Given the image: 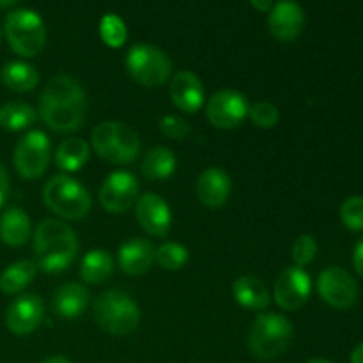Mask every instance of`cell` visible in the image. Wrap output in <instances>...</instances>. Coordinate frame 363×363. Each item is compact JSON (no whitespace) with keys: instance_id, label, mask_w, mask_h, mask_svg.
<instances>
[{"instance_id":"6da1fadb","label":"cell","mask_w":363,"mask_h":363,"mask_svg":"<svg viewBox=\"0 0 363 363\" xmlns=\"http://www.w3.org/2000/svg\"><path fill=\"white\" fill-rule=\"evenodd\" d=\"M87 116V94L80 82L67 74H57L39 96V117L55 133L80 130Z\"/></svg>"},{"instance_id":"7a4b0ae2","label":"cell","mask_w":363,"mask_h":363,"mask_svg":"<svg viewBox=\"0 0 363 363\" xmlns=\"http://www.w3.org/2000/svg\"><path fill=\"white\" fill-rule=\"evenodd\" d=\"M35 264L45 273L55 275L73 264L78 252V240L74 230L62 220H43L34 230Z\"/></svg>"},{"instance_id":"3957f363","label":"cell","mask_w":363,"mask_h":363,"mask_svg":"<svg viewBox=\"0 0 363 363\" xmlns=\"http://www.w3.org/2000/svg\"><path fill=\"white\" fill-rule=\"evenodd\" d=\"M294 328L291 321L275 312H264L255 318L248 332V350L259 360H275L291 346Z\"/></svg>"},{"instance_id":"277c9868","label":"cell","mask_w":363,"mask_h":363,"mask_svg":"<svg viewBox=\"0 0 363 363\" xmlns=\"http://www.w3.org/2000/svg\"><path fill=\"white\" fill-rule=\"evenodd\" d=\"M91 142L99 158L113 165H128L140 152V140L133 128L119 121H105L91 133Z\"/></svg>"},{"instance_id":"5b68a950","label":"cell","mask_w":363,"mask_h":363,"mask_svg":"<svg viewBox=\"0 0 363 363\" xmlns=\"http://www.w3.org/2000/svg\"><path fill=\"white\" fill-rule=\"evenodd\" d=\"M43 201L50 211L64 220H80L91 211V195L84 184L66 174L53 176L43 188Z\"/></svg>"},{"instance_id":"8992f818","label":"cell","mask_w":363,"mask_h":363,"mask_svg":"<svg viewBox=\"0 0 363 363\" xmlns=\"http://www.w3.org/2000/svg\"><path fill=\"white\" fill-rule=\"evenodd\" d=\"M140 308L123 291H106L96 300L94 319L110 335H128L140 325Z\"/></svg>"},{"instance_id":"52a82bcc","label":"cell","mask_w":363,"mask_h":363,"mask_svg":"<svg viewBox=\"0 0 363 363\" xmlns=\"http://www.w3.org/2000/svg\"><path fill=\"white\" fill-rule=\"evenodd\" d=\"M4 32L13 52L21 57H38L45 48L46 28L43 18L35 11H11L4 23Z\"/></svg>"},{"instance_id":"ba28073f","label":"cell","mask_w":363,"mask_h":363,"mask_svg":"<svg viewBox=\"0 0 363 363\" xmlns=\"http://www.w3.org/2000/svg\"><path fill=\"white\" fill-rule=\"evenodd\" d=\"M126 67L135 82L144 87H162L172 74V62L158 46L138 43L126 53Z\"/></svg>"},{"instance_id":"9c48e42d","label":"cell","mask_w":363,"mask_h":363,"mask_svg":"<svg viewBox=\"0 0 363 363\" xmlns=\"http://www.w3.org/2000/svg\"><path fill=\"white\" fill-rule=\"evenodd\" d=\"M50 160H52L50 138L39 130L25 133L14 149V169L23 179L41 177L48 169Z\"/></svg>"},{"instance_id":"30bf717a","label":"cell","mask_w":363,"mask_h":363,"mask_svg":"<svg viewBox=\"0 0 363 363\" xmlns=\"http://www.w3.org/2000/svg\"><path fill=\"white\" fill-rule=\"evenodd\" d=\"M247 98L233 89H223L215 92L206 105V117L218 130H234L248 116Z\"/></svg>"},{"instance_id":"8fae6325","label":"cell","mask_w":363,"mask_h":363,"mask_svg":"<svg viewBox=\"0 0 363 363\" xmlns=\"http://www.w3.org/2000/svg\"><path fill=\"white\" fill-rule=\"evenodd\" d=\"M312 291L311 275L300 266H289L277 277L273 287L275 303L282 311L296 312L308 301Z\"/></svg>"},{"instance_id":"7c38bea8","label":"cell","mask_w":363,"mask_h":363,"mask_svg":"<svg viewBox=\"0 0 363 363\" xmlns=\"http://www.w3.org/2000/svg\"><path fill=\"white\" fill-rule=\"evenodd\" d=\"M138 190H140V184L133 174L126 170H116L103 181L99 188V202L105 211L121 215L137 202Z\"/></svg>"},{"instance_id":"4fadbf2b","label":"cell","mask_w":363,"mask_h":363,"mask_svg":"<svg viewBox=\"0 0 363 363\" xmlns=\"http://www.w3.org/2000/svg\"><path fill=\"white\" fill-rule=\"evenodd\" d=\"M318 293L330 307L347 311L358 300V286L350 272L339 266H330L319 275Z\"/></svg>"},{"instance_id":"5bb4252c","label":"cell","mask_w":363,"mask_h":363,"mask_svg":"<svg viewBox=\"0 0 363 363\" xmlns=\"http://www.w3.org/2000/svg\"><path fill=\"white\" fill-rule=\"evenodd\" d=\"M45 303L38 294H21L7 307L6 325L14 335H28L41 326Z\"/></svg>"},{"instance_id":"9a60e30c","label":"cell","mask_w":363,"mask_h":363,"mask_svg":"<svg viewBox=\"0 0 363 363\" xmlns=\"http://www.w3.org/2000/svg\"><path fill=\"white\" fill-rule=\"evenodd\" d=\"M137 220L142 229L155 238H165L172 225V213L165 199L158 194H145L137 201Z\"/></svg>"},{"instance_id":"2e32d148","label":"cell","mask_w":363,"mask_h":363,"mask_svg":"<svg viewBox=\"0 0 363 363\" xmlns=\"http://www.w3.org/2000/svg\"><path fill=\"white\" fill-rule=\"evenodd\" d=\"M268 27L273 38L279 41H294L303 32L305 13L300 4L293 0H282L269 11Z\"/></svg>"},{"instance_id":"e0dca14e","label":"cell","mask_w":363,"mask_h":363,"mask_svg":"<svg viewBox=\"0 0 363 363\" xmlns=\"http://www.w3.org/2000/svg\"><path fill=\"white\" fill-rule=\"evenodd\" d=\"M170 98L177 110L184 113H195L206 101V91L201 78L191 71H179L170 82Z\"/></svg>"},{"instance_id":"ac0fdd59","label":"cell","mask_w":363,"mask_h":363,"mask_svg":"<svg viewBox=\"0 0 363 363\" xmlns=\"http://www.w3.org/2000/svg\"><path fill=\"white\" fill-rule=\"evenodd\" d=\"M195 191H197L199 201L206 208L218 209L229 201L233 183H230V177L225 170L218 169V167H211V169H206L199 176Z\"/></svg>"},{"instance_id":"d6986e66","label":"cell","mask_w":363,"mask_h":363,"mask_svg":"<svg viewBox=\"0 0 363 363\" xmlns=\"http://www.w3.org/2000/svg\"><path fill=\"white\" fill-rule=\"evenodd\" d=\"M155 252L156 248L152 247L151 241L142 240V238H133V240L121 245L119 254H117L119 268L126 275H144L145 272H149L152 262H155Z\"/></svg>"},{"instance_id":"ffe728a7","label":"cell","mask_w":363,"mask_h":363,"mask_svg":"<svg viewBox=\"0 0 363 363\" xmlns=\"http://www.w3.org/2000/svg\"><path fill=\"white\" fill-rule=\"evenodd\" d=\"M233 296L247 311H264L272 303L268 286L252 275L240 277L233 284Z\"/></svg>"},{"instance_id":"44dd1931","label":"cell","mask_w":363,"mask_h":363,"mask_svg":"<svg viewBox=\"0 0 363 363\" xmlns=\"http://www.w3.org/2000/svg\"><path fill=\"white\" fill-rule=\"evenodd\" d=\"M52 305L60 318L74 319L84 314L85 308H87L89 291L82 284H64L57 289Z\"/></svg>"},{"instance_id":"7402d4cb","label":"cell","mask_w":363,"mask_h":363,"mask_svg":"<svg viewBox=\"0 0 363 363\" xmlns=\"http://www.w3.org/2000/svg\"><path fill=\"white\" fill-rule=\"evenodd\" d=\"M30 218L20 208H9L0 215V240L7 247L18 248L30 238Z\"/></svg>"},{"instance_id":"603a6c76","label":"cell","mask_w":363,"mask_h":363,"mask_svg":"<svg viewBox=\"0 0 363 363\" xmlns=\"http://www.w3.org/2000/svg\"><path fill=\"white\" fill-rule=\"evenodd\" d=\"M35 273H38V264L34 261L21 259V261L13 262L0 273V291L11 296L20 294L30 286L32 280L35 279Z\"/></svg>"},{"instance_id":"cb8c5ba5","label":"cell","mask_w":363,"mask_h":363,"mask_svg":"<svg viewBox=\"0 0 363 363\" xmlns=\"http://www.w3.org/2000/svg\"><path fill=\"white\" fill-rule=\"evenodd\" d=\"M91 149L84 138H67L57 147L55 165L64 172H78L89 162Z\"/></svg>"},{"instance_id":"d4e9b609","label":"cell","mask_w":363,"mask_h":363,"mask_svg":"<svg viewBox=\"0 0 363 363\" xmlns=\"http://www.w3.org/2000/svg\"><path fill=\"white\" fill-rule=\"evenodd\" d=\"M2 82L14 92H28L38 87L39 73L32 64L13 60L2 67Z\"/></svg>"},{"instance_id":"484cf974","label":"cell","mask_w":363,"mask_h":363,"mask_svg":"<svg viewBox=\"0 0 363 363\" xmlns=\"http://www.w3.org/2000/svg\"><path fill=\"white\" fill-rule=\"evenodd\" d=\"M113 273V259L106 250L96 248L82 259L80 277L87 284H103Z\"/></svg>"},{"instance_id":"4316f807","label":"cell","mask_w":363,"mask_h":363,"mask_svg":"<svg viewBox=\"0 0 363 363\" xmlns=\"http://www.w3.org/2000/svg\"><path fill=\"white\" fill-rule=\"evenodd\" d=\"M176 155L167 147L149 149L142 160V174L149 179H167L176 172Z\"/></svg>"},{"instance_id":"83f0119b","label":"cell","mask_w":363,"mask_h":363,"mask_svg":"<svg viewBox=\"0 0 363 363\" xmlns=\"http://www.w3.org/2000/svg\"><path fill=\"white\" fill-rule=\"evenodd\" d=\"M38 119V112L28 103L11 101L0 106V128L6 131H23Z\"/></svg>"},{"instance_id":"f1b7e54d","label":"cell","mask_w":363,"mask_h":363,"mask_svg":"<svg viewBox=\"0 0 363 363\" xmlns=\"http://www.w3.org/2000/svg\"><path fill=\"white\" fill-rule=\"evenodd\" d=\"M155 261L167 272H177L188 262V250L183 245L169 241L156 248Z\"/></svg>"},{"instance_id":"f546056e","label":"cell","mask_w":363,"mask_h":363,"mask_svg":"<svg viewBox=\"0 0 363 363\" xmlns=\"http://www.w3.org/2000/svg\"><path fill=\"white\" fill-rule=\"evenodd\" d=\"M99 35L103 43L110 48H121L128 39V30L124 21L117 14H105L99 21Z\"/></svg>"},{"instance_id":"4dcf8cb0","label":"cell","mask_w":363,"mask_h":363,"mask_svg":"<svg viewBox=\"0 0 363 363\" xmlns=\"http://www.w3.org/2000/svg\"><path fill=\"white\" fill-rule=\"evenodd\" d=\"M340 220L344 227L353 233H362L363 230V197L353 195L347 197L340 206Z\"/></svg>"},{"instance_id":"1f68e13d","label":"cell","mask_w":363,"mask_h":363,"mask_svg":"<svg viewBox=\"0 0 363 363\" xmlns=\"http://www.w3.org/2000/svg\"><path fill=\"white\" fill-rule=\"evenodd\" d=\"M248 117H250L252 123L257 128H261V130H272V128H275L277 124H279L280 110L277 108L273 103L261 101L250 106Z\"/></svg>"},{"instance_id":"d6a6232c","label":"cell","mask_w":363,"mask_h":363,"mask_svg":"<svg viewBox=\"0 0 363 363\" xmlns=\"http://www.w3.org/2000/svg\"><path fill=\"white\" fill-rule=\"evenodd\" d=\"M318 255V241L311 234H301L296 241H294L293 248H291V257L296 262V266L303 268V266L311 264Z\"/></svg>"},{"instance_id":"836d02e7","label":"cell","mask_w":363,"mask_h":363,"mask_svg":"<svg viewBox=\"0 0 363 363\" xmlns=\"http://www.w3.org/2000/svg\"><path fill=\"white\" fill-rule=\"evenodd\" d=\"M160 131L163 137L170 138V140H184L190 137L191 128L184 119L177 116H163L160 119Z\"/></svg>"},{"instance_id":"e575fe53","label":"cell","mask_w":363,"mask_h":363,"mask_svg":"<svg viewBox=\"0 0 363 363\" xmlns=\"http://www.w3.org/2000/svg\"><path fill=\"white\" fill-rule=\"evenodd\" d=\"M9 190H11V184H9V174H7L6 167L0 163V208L6 204L7 197H9Z\"/></svg>"},{"instance_id":"d590c367","label":"cell","mask_w":363,"mask_h":363,"mask_svg":"<svg viewBox=\"0 0 363 363\" xmlns=\"http://www.w3.org/2000/svg\"><path fill=\"white\" fill-rule=\"evenodd\" d=\"M353 266H354V269H357L358 275H360L363 279V238L360 241H358L357 247H354Z\"/></svg>"},{"instance_id":"8d00e7d4","label":"cell","mask_w":363,"mask_h":363,"mask_svg":"<svg viewBox=\"0 0 363 363\" xmlns=\"http://www.w3.org/2000/svg\"><path fill=\"white\" fill-rule=\"evenodd\" d=\"M250 4L255 7V9L261 11V13L272 11L273 7V0H250Z\"/></svg>"},{"instance_id":"74e56055","label":"cell","mask_w":363,"mask_h":363,"mask_svg":"<svg viewBox=\"0 0 363 363\" xmlns=\"http://www.w3.org/2000/svg\"><path fill=\"white\" fill-rule=\"evenodd\" d=\"M351 363H363V342L358 344L357 347L353 350V353H351L350 357Z\"/></svg>"},{"instance_id":"f35d334b","label":"cell","mask_w":363,"mask_h":363,"mask_svg":"<svg viewBox=\"0 0 363 363\" xmlns=\"http://www.w3.org/2000/svg\"><path fill=\"white\" fill-rule=\"evenodd\" d=\"M43 363H71V362L64 357H52V358H46Z\"/></svg>"},{"instance_id":"ab89813d","label":"cell","mask_w":363,"mask_h":363,"mask_svg":"<svg viewBox=\"0 0 363 363\" xmlns=\"http://www.w3.org/2000/svg\"><path fill=\"white\" fill-rule=\"evenodd\" d=\"M18 0H0V9H6V7H11L14 6Z\"/></svg>"},{"instance_id":"60d3db41","label":"cell","mask_w":363,"mask_h":363,"mask_svg":"<svg viewBox=\"0 0 363 363\" xmlns=\"http://www.w3.org/2000/svg\"><path fill=\"white\" fill-rule=\"evenodd\" d=\"M307 363H333V362L326 360V358H312V360H308Z\"/></svg>"}]
</instances>
